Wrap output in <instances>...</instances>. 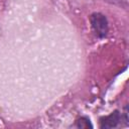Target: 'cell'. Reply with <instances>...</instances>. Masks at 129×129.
Instances as JSON below:
<instances>
[{
	"label": "cell",
	"mask_w": 129,
	"mask_h": 129,
	"mask_svg": "<svg viewBox=\"0 0 129 129\" xmlns=\"http://www.w3.org/2000/svg\"><path fill=\"white\" fill-rule=\"evenodd\" d=\"M90 24L94 34L102 39L108 35L109 32V22L106 17L101 12H94L90 15Z\"/></svg>",
	"instance_id": "1"
},
{
	"label": "cell",
	"mask_w": 129,
	"mask_h": 129,
	"mask_svg": "<svg viewBox=\"0 0 129 129\" xmlns=\"http://www.w3.org/2000/svg\"><path fill=\"white\" fill-rule=\"evenodd\" d=\"M123 119V114L119 110H114L112 113L106 116H102L99 119V127L101 129H112L120 125Z\"/></svg>",
	"instance_id": "2"
},
{
	"label": "cell",
	"mask_w": 129,
	"mask_h": 129,
	"mask_svg": "<svg viewBox=\"0 0 129 129\" xmlns=\"http://www.w3.org/2000/svg\"><path fill=\"white\" fill-rule=\"evenodd\" d=\"M74 126L77 128H86V129L87 128H93V124H92L90 118L87 116H82V117L78 118L76 120V123Z\"/></svg>",
	"instance_id": "3"
}]
</instances>
